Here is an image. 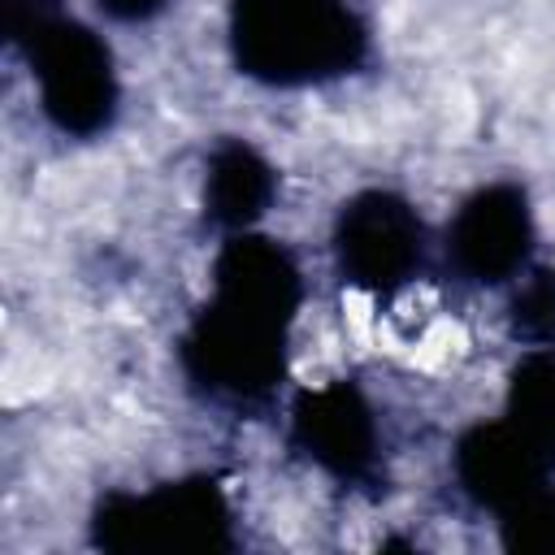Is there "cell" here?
Here are the masks:
<instances>
[{"instance_id":"7","label":"cell","mask_w":555,"mask_h":555,"mask_svg":"<svg viewBox=\"0 0 555 555\" xmlns=\"http://www.w3.org/2000/svg\"><path fill=\"white\" fill-rule=\"evenodd\" d=\"M447 260L473 286H503L529 269L533 212L516 182H490L473 191L447 225Z\"/></svg>"},{"instance_id":"3","label":"cell","mask_w":555,"mask_h":555,"mask_svg":"<svg viewBox=\"0 0 555 555\" xmlns=\"http://www.w3.org/2000/svg\"><path fill=\"white\" fill-rule=\"evenodd\" d=\"M295 312L217 291L208 308L195 312L178 343V364L195 395L230 412L269 408L278 382L286 377V330Z\"/></svg>"},{"instance_id":"8","label":"cell","mask_w":555,"mask_h":555,"mask_svg":"<svg viewBox=\"0 0 555 555\" xmlns=\"http://www.w3.org/2000/svg\"><path fill=\"white\" fill-rule=\"evenodd\" d=\"M455 481L473 507L490 516H512L542 490H551V460L503 416L490 425H473L460 434L451 455Z\"/></svg>"},{"instance_id":"2","label":"cell","mask_w":555,"mask_h":555,"mask_svg":"<svg viewBox=\"0 0 555 555\" xmlns=\"http://www.w3.org/2000/svg\"><path fill=\"white\" fill-rule=\"evenodd\" d=\"M4 35L26 56L39 108L61 134L95 139L113 126L121 100L113 52L61 0H4Z\"/></svg>"},{"instance_id":"9","label":"cell","mask_w":555,"mask_h":555,"mask_svg":"<svg viewBox=\"0 0 555 555\" xmlns=\"http://www.w3.org/2000/svg\"><path fill=\"white\" fill-rule=\"evenodd\" d=\"M278 195V169L247 143L221 139L204 169V217L217 230H247L256 225Z\"/></svg>"},{"instance_id":"12","label":"cell","mask_w":555,"mask_h":555,"mask_svg":"<svg viewBox=\"0 0 555 555\" xmlns=\"http://www.w3.org/2000/svg\"><path fill=\"white\" fill-rule=\"evenodd\" d=\"M95 9L113 22H126V26H139V22H152L169 9V0H95Z\"/></svg>"},{"instance_id":"5","label":"cell","mask_w":555,"mask_h":555,"mask_svg":"<svg viewBox=\"0 0 555 555\" xmlns=\"http://www.w3.org/2000/svg\"><path fill=\"white\" fill-rule=\"evenodd\" d=\"M425 221L395 191H360L343 204L334 221V264L338 273L373 295L408 286L425 269Z\"/></svg>"},{"instance_id":"4","label":"cell","mask_w":555,"mask_h":555,"mask_svg":"<svg viewBox=\"0 0 555 555\" xmlns=\"http://www.w3.org/2000/svg\"><path fill=\"white\" fill-rule=\"evenodd\" d=\"M230 503L212 477H178L156 490H113L91 512V542L100 551H230Z\"/></svg>"},{"instance_id":"10","label":"cell","mask_w":555,"mask_h":555,"mask_svg":"<svg viewBox=\"0 0 555 555\" xmlns=\"http://www.w3.org/2000/svg\"><path fill=\"white\" fill-rule=\"evenodd\" d=\"M507 421L555 464V351L538 347L529 351L507 390Z\"/></svg>"},{"instance_id":"11","label":"cell","mask_w":555,"mask_h":555,"mask_svg":"<svg viewBox=\"0 0 555 555\" xmlns=\"http://www.w3.org/2000/svg\"><path fill=\"white\" fill-rule=\"evenodd\" d=\"M507 325L529 347H555V269H525L507 304Z\"/></svg>"},{"instance_id":"6","label":"cell","mask_w":555,"mask_h":555,"mask_svg":"<svg viewBox=\"0 0 555 555\" xmlns=\"http://www.w3.org/2000/svg\"><path fill=\"white\" fill-rule=\"evenodd\" d=\"M291 447L343 486H364L382 473V425L356 382L299 390L291 403Z\"/></svg>"},{"instance_id":"1","label":"cell","mask_w":555,"mask_h":555,"mask_svg":"<svg viewBox=\"0 0 555 555\" xmlns=\"http://www.w3.org/2000/svg\"><path fill=\"white\" fill-rule=\"evenodd\" d=\"M234 65L264 87H321L369 56V26L347 0H230Z\"/></svg>"}]
</instances>
